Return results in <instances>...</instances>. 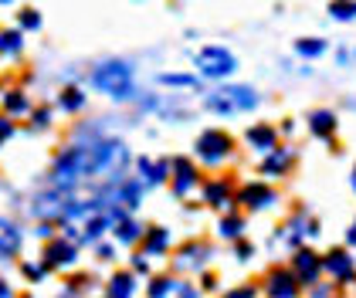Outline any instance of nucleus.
<instances>
[{
    "label": "nucleus",
    "mask_w": 356,
    "mask_h": 298,
    "mask_svg": "<svg viewBox=\"0 0 356 298\" xmlns=\"http://www.w3.org/2000/svg\"><path fill=\"white\" fill-rule=\"evenodd\" d=\"M92 149V180L95 187H119L126 180V166H129V149L122 139L112 135H99L95 142H88Z\"/></svg>",
    "instance_id": "1"
},
{
    "label": "nucleus",
    "mask_w": 356,
    "mask_h": 298,
    "mask_svg": "<svg viewBox=\"0 0 356 298\" xmlns=\"http://www.w3.org/2000/svg\"><path fill=\"white\" fill-rule=\"evenodd\" d=\"M88 180H92V149H88V142H75V146L61 149L55 166H51V187L79 190Z\"/></svg>",
    "instance_id": "2"
},
{
    "label": "nucleus",
    "mask_w": 356,
    "mask_h": 298,
    "mask_svg": "<svg viewBox=\"0 0 356 298\" xmlns=\"http://www.w3.org/2000/svg\"><path fill=\"white\" fill-rule=\"evenodd\" d=\"M92 85H95L99 92H106L109 99H115V102H129V99H136L133 65H129V61H119V58L95 65V72H92Z\"/></svg>",
    "instance_id": "3"
},
{
    "label": "nucleus",
    "mask_w": 356,
    "mask_h": 298,
    "mask_svg": "<svg viewBox=\"0 0 356 298\" xmlns=\"http://www.w3.org/2000/svg\"><path fill=\"white\" fill-rule=\"evenodd\" d=\"M204 106L214 115H234V112H251L258 106V95L248 85H220L214 92H207Z\"/></svg>",
    "instance_id": "4"
},
{
    "label": "nucleus",
    "mask_w": 356,
    "mask_h": 298,
    "mask_svg": "<svg viewBox=\"0 0 356 298\" xmlns=\"http://www.w3.org/2000/svg\"><path fill=\"white\" fill-rule=\"evenodd\" d=\"M197 68L207 78H227L238 68V58L227 51V48H220V44H207V48L197 51Z\"/></svg>",
    "instance_id": "5"
},
{
    "label": "nucleus",
    "mask_w": 356,
    "mask_h": 298,
    "mask_svg": "<svg viewBox=\"0 0 356 298\" xmlns=\"http://www.w3.org/2000/svg\"><path fill=\"white\" fill-rule=\"evenodd\" d=\"M231 153H234V139L227 133H220V129H207V133L197 139V156L207 163V166L224 163Z\"/></svg>",
    "instance_id": "6"
},
{
    "label": "nucleus",
    "mask_w": 356,
    "mask_h": 298,
    "mask_svg": "<svg viewBox=\"0 0 356 298\" xmlns=\"http://www.w3.org/2000/svg\"><path fill=\"white\" fill-rule=\"evenodd\" d=\"M211 244L207 241H187L180 251H177V258H173V268L177 271H200L207 261H211Z\"/></svg>",
    "instance_id": "7"
},
{
    "label": "nucleus",
    "mask_w": 356,
    "mask_h": 298,
    "mask_svg": "<svg viewBox=\"0 0 356 298\" xmlns=\"http://www.w3.org/2000/svg\"><path fill=\"white\" fill-rule=\"evenodd\" d=\"M75 261H79V244H72L68 238H61V241H48L44 258H41V265H44V268H72Z\"/></svg>",
    "instance_id": "8"
},
{
    "label": "nucleus",
    "mask_w": 356,
    "mask_h": 298,
    "mask_svg": "<svg viewBox=\"0 0 356 298\" xmlns=\"http://www.w3.org/2000/svg\"><path fill=\"white\" fill-rule=\"evenodd\" d=\"M265 295L268 298H296L299 295V281L289 268H272L265 278Z\"/></svg>",
    "instance_id": "9"
},
{
    "label": "nucleus",
    "mask_w": 356,
    "mask_h": 298,
    "mask_svg": "<svg viewBox=\"0 0 356 298\" xmlns=\"http://www.w3.org/2000/svg\"><path fill=\"white\" fill-rule=\"evenodd\" d=\"M238 200L245 204L248 210H268V207L275 204V190L268 187V183H261V180H251V183L241 187Z\"/></svg>",
    "instance_id": "10"
},
{
    "label": "nucleus",
    "mask_w": 356,
    "mask_h": 298,
    "mask_svg": "<svg viewBox=\"0 0 356 298\" xmlns=\"http://www.w3.org/2000/svg\"><path fill=\"white\" fill-rule=\"evenodd\" d=\"M21 241H24L21 227L10 217H0V261H10L21 251Z\"/></svg>",
    "instance_id": "11"
},
{
    "label": "nucleus",
    "mask_w": 356,
    "mask_h": 298,
    "mask_svg": "<svg viewBox=\"0 0 356 298\" xmlns=\"http://www.w3.org/2000/svg\"><path fill=\"white\" fill-rule=\"evenodd\" d=\"M323 268H326L329 274L336 278V281H353V278H356L353 258H350L346 251H339V247H336V251H329L326 261H323Z\"/></svg>",
    "instance_id": "12"
},
{
    "label": "nucleus",
    "mask_w": 356,
    "mask_h": 298,
    "mask_svg": "<svg viewBox=\"0 0 356 298\" xmlns=\"http://www.w3.org/2000/svg\"><path fill=\"white\" fill-rule=\"evenodd\" d=\"M319 271H323V261L312 254V251H299L296 254V281H305V285H316L319 281Z\"/></svg>",
    "instance_id": "13"
},
{
    "label": "nucleus",
    "mask_w": 356,
    "mask_h": 298,
    "mask_svg": "<svg viewBox=\"0 0 356 298\" xmlns=\"http://www.w3.org/2000/svg\"><path fill=\"white\" fill-rule=\"evenodd\" d=\"M193 187H197V166L191 160H177L173 163V193L187 197Z\"/></svg>",
    "instance_id": "14"
},
{
    "label": "nucleus",
    "mask_w": 356,
    "mask_h": 298,
    "mask_svg": "<svg viewBox=\"0 0 356 298\" xmlns=\"http://www.w3.org/2000/svg\"><path fill=\"white\" fill-rule=\"evenodd\" d=\"M119 217L122 214H95V217H88V220H85V227H82V241H88V244L99 241V238L109 231Z\"/></svg>",
    "instance_id": "15"
},
{
    "label": "nucleus",
    "mask_w": 356,
    "mask_h": 298,
    "mask_svg": "<svg viewBox=\"0 0 356 298\" xmlns=\"http://www.w3.org/2000/svg\"><path fill=\"white\" fill-rule=\"evenodd\" d=\"M275 139H278V133H275L272 126H265V122L248 129V142H251V149H258V153H265V156L275 149Z\"/></svg>",
    "instance_id": "16"
},
{
    "label": "nucleus",
    "mask_w": 356,
    "mask_h": 298,
    "mask_svg": "<svg viewBox=\"0 0 356 298\" xmlns=\"http://www.w3.org/2000/svg\"><path fill=\"white\" fill-rule=\"evenodd\" d=\"M143 251L153 254V258L166 254V251H170V231H166V227H149V231L143 234Z\"/></svg>",
    "instance_id": "17"
},
{
    "label": "nucleus",
    "mask_w": 356,
    "mask_h": 298,
    "mask_svg": "<svg viewBox=\"0 0 356 298\" xmlns=\"http://www.w3.org/2000/svg\"><path fill=\"white\" fill-rule=\"evenodd\" d=\"M289 166H292V149H278V146H275L272 153L261 160V173H265V176H282Z\"/></svg>",
    "instance_id": "18"
},
{
    "label": "nucleus",
    "mask_w": 356,
    "mask_h": 298,
    "mask_svg": "<svg viewBox=\"0 0 356 298\" xmlns=\"http://www.w3.org/2000/svg\"><path fill=\"white\" fill-rule=\"evenodd\" d=\"M204 200L211 204V207H231V183L227 180H211V183H204Z\"/></svg>",
    "instance_id": "19"
},
{
    "label": "nucleus",
    "mask_w": 356,
    "mask_h": 298,
    "mask_svg": "<svg viewBox=\"0 0 356 298\" xmlns=\"http://www.w3.org/2000/svg\"><path fill=\"white\" fill-rule=\"evenodd\" d=\"M309 129H312V135H319V139H329V135L336 133V115L326 112V108L312 112V115H309Z\"/></svg>",
    "instance_id": "20"
},
{
    "label": "nucleus",
    "mask_w": 356,
    "mask_h": 298,
    "mask_svg": "<svg viewBox=\"0 0 356 298\" xmlns=\"http://www.w3.org/2000/svg\"><path fill=\"white\" fill-rule=\"evenodd\" d=\"M133 295H136V278H133L129 271H119V274H112L109 298H133Z\"/></svg>",
    "instance_id": "21"
},
{
    "label": "nucleus",
    "mask_w": 356,
    "mask_h": 298,
    "mask_svg": "<svg viewBox=\"0 0 356 298\" xmlns=\"http://www.w3.org/2000/svg\"><path fill=\"white\" fill-rule=\"evenodd\" d=\"M112 227H115V241H122V244H136L139 238H143V227H139L133 217H126V214L119 217Z\"/></svg>",
    "instance_id": "22"
},
{
    "label": "nucleus",
    "mask_w": 356,
    "mask_h": 298,
    "mask_svg": "<svg viewBox=\"0 0 356 298\" xmlns=\"http://www.w3.org/2000/svg\"><path fill=\"white\" fill-rule=\"evenodd\" d=\"M139 173H143L146 183H163L166 173H170V166H166V163H153L149 156H143V160H139Z\"/></svg>",
    "instance_id": "23"
},
{
    "label": "nucleus",
    "mask_w": 356,
    "mask_h": 298,
    "mask_svg": "<svg viewBox=\"0 0 356 298\" xmlns=\"http://www.w3.org/2000/svg\"><path fill=\"white\" fill-rule=\"evenodd\" d=\"M241 231H245V220L238 214H227L220 220V238H227V241H238L241 238Z\"/></svg>",
    "instance_id": "24"
},
{
    "label": "nucleus",
    "mask_w": 356,
    "mask_h": 298,
    "mask_svg": "<svg viewBox=\"0 0 356 298\" xmlns=\"http://www.w3.org/2000/svg\"><path fill=\"white\" fill-rule=\"evenodd\" d=\"M21 31H0V54H21Z\"/></svg>",
    "instance_id": "25"
},
{
    "label": "nucleus",
    "mask_w": 356,
    "mask_h": 298,
    "mask_svg": "<svg viewBox=\"0 0 356 298\" xmlns=\"http://www.w3.org/2000/svg\"><path fill=\"white\" fill-rule=\"evenodd\" d=\"M296 51H299L302 58H319V54L326 51V41H319V38H302V41H296Z\"/></svg>",
    "instance_id": "26"
},
{
    "label": "nucleus",
    "mask_w": 356,
    "mask_h": 298,
    "mask_svg": "<svg viewBox=\"0 0 356 298\" xmlns=\"http://www.w3.org/2000/svg\"><path fill=\"white\" fill-rule=\"evenodd\" d=\"M61 108H65V112H82L85 95L79 88H65V92H61Z\"/></svg>",
    "instance_id": "27"
},
{
    "label": "nucleus",
    "mask_w": 356,
    "mask_h": 298,
    "mask_svg": "<svg viewBox=\"0 0 356 298\" xmlns=\"http://www.w3.org/2000/svg\"><path fill=\"white\" fill-rule=\"evenodd\" d=\"M170 292H177V281H173V278H153L149 288H146V295L149 298H166Z\"/></svg>",
    "instance_id": "28"
},
{
    "label": "nucleus",
    "mask_w": 356,
    "mask_h": 298,
    "mask_svg": "<svg viewBox=\"0 0 356 298\" xmlns=\"http://www.w3.org/2000/svg\"><path fill=\"white\" fill-rule=\"evenodd\" d=\"M3 106H7V112L24 115V112L31 108V102H28V95H24V92H7V95H3Z\"/></svg>",
    "instance_id": "29"
},
{
    "label": "nucleus",
    "mask_w": 356,
    "mask_h": 298,
    "mask_svg": "<svg viewBox=\"0 0 356 298\" xmlns=\"http://www.w3.org/2000/svg\"><path fill=\"white\" fill-rule=\"evenodd\" d=\"M160 81L170 85V88H193V85H197L193 75H160Z\"/></svg>",
    "instance_id": "30"
},
{
    "label": "nucleus",
    "mask_w": 356,
    "mask_h": 298,
    "mask_svg": "<svg viewBox=\"0 0 356 298\" xmlns=\"http://www.w3.org/2000/svg\"><path fill=\"white\" fill-rule=\"evenodd\" d=\"M329 14H332L336 21H353L356 17V3H332V7H329Z\"/></svg>",
    "instance_id": "31"
},
{
    "label": "nucleus",
    "mask_w": 356,
    "mask_h": 298,
    "mask_svg": "<svg viewBox=\"0 0 356 298\" xmlns=\"http://www.w3.org/2000/svg\"><path fill=\"white\" fill-rule=\"evenodd\" d=\"M21 24L28 27V31H38V27H41V14H38V10H21Z\"/></svg>",
    "instance_id": "32"
},
{
    "label": "nucleus",
    "mask_w": 356,
    "mask_h": 298,
    "mask_svg": "<svg viewBox=\"0 0 356 298\" xmlns=\"http://www.w3.org/2000/svg\"><path fill=\"white\" fill-rule=\"evenodd\" d=\"M258 292H254V285H241V288H234V292H227L224 298H254Z\"/></svg>",
    "instance_id": "33"
},
{
    "label": "nucleus",
    "mask_w": 356,
    "mask_h": 298,
    "mask_svg": "<svg viewBox=\"0 0 356 298\" xmlns=\"http://www.w3.org/2000/svg\"><path fill=\"white\" fill-rule=\"evenodd\" d=\"M10 135H14V122H10V119H3V115H0V146H3V142H7V139H10Z\"/></svg>",
    "instance_id": "34"
},
{
    "label": "nucleus",
    "mask_w": 356,
    "mask_h": 298,
    "mask_svg": "<svg viewBox=\"0 0 356 298\" xmlns=\"http://www.w3.org/2000/svg\"><path fill=\"white\" fill-rule=\"evenodd\" d=\"M48 122H51V112H48V108H38V112H34V126H38V129H44Z\"/></svg>",
    "instance_id": "35"
},
{
    "label": "nucleus",
    "mask_w": 356,
    "mask_h": 298,
    "mask_svg": "<svg viewBox=\"0 0 356 298\" xmlns=\"http://www.w3.org/2000/svg\"><path fill=\"white\" fill-rule=\"evenodd\" d=\"M44 265H24V274H28L31 281H38V278H44Z\"/></svg>",
    "instance_id": "36"
},
{
    "label": "nucleus",
    "mask_w": 356,
    "mask_h": 298,
    "mask_svg": "<svg viewBox=\"0 0 356 298\" xmlns=\"http://www.w3.org/2000/svg\"><path fill=\"white\" fill-rule=\"evenodd\" d=\"M177 298H197V288H191V285H177Z\"/></svg>",
    "instance_id": "37"
},
{
    "label": "nucleus",
    "mask_w": 356,
    "mask_h": 298,
    "mask_svg": "<svg viewBox=\"0 0 356 298\" xmlns=\"http://www.w3.org/2000/svg\"><path fill=\"white\" fill-rule=\"evenodd\" d=\"M34 234H38L41 241H44V238H51V224H38V227H34Z\"/></svg>",
    "instance_id": "38"
},
{
    "label": "nucleus",
    "mask_w": 356,
    "mask_h": 298,
    "mask_svg": "<svg viewBox=\"0 0 356 298\" xmlns=\"http://www.w3.org/2000/svg\"><path fill=\"white\" fill-rule=\"evenodd\" d=\"M133 268H136V271H146V268H149V261H146V254H136V258H133Z\"/></svg>",
    "instance_id": "39"
},
{
    "label": "nucleus",
    "mask_w": 356,
    "mask_h": 298,
    "mask_svg": "<svg viewBox=\"0 0 356 298\" xmlns=\"http://www.w3.org/2000/svg\"><path fill=\"white\" fill-rule=\"evenodd\" d=\"M238 258H241V261H248V258H251V244H238Z\"/></svg>",
    "instance_id": "40"
},
{
    "label": "nucleus",
    "mask_w": 356,
    "mask_h": 298,
    "mask_svg": "<svg viewBox=\"0 0 356 298\" xmlns=\"http://www.w3.org/2000/svg\"><path fill=\"white\" fill-rule=\"evenodd\" d=\"M99 258H102V261H109V258H112V247H109V244H99Z\"/></svg>",
    "instance_id": "41"
},
{
    "label": "nucleus",
    "mask_w": 356,
    "mask_h": 298,
    "mask_svg": "<svg viewBox=\"0 0 356 298\" xmlns=\"http://www.w3.org/2000/svg\"><path fill=\"white\" fill-rule=\"evenodd\" d=\"M200 285H204V288H207V292H211V288H214V285H218V281H214V274H204V281H200Z\"/></svg>",
    "instance_id": "42"
},
{
    "label": "nucleus",
    "mask_w": 356,
    "mask_h": 298,
    "mask_svg": "<svg viewBox=\"0 0 356 298\" xmlns=\"http://www.w3.org/2000/svg\"><path fill=\"white\" fill-rule=\"evenodd\" d=\"M312 298H329V288H326V285H323V288H316V292H312Z\"/></svg>",
    "instance_id": "43"
},
{
    "label": "nucleus",
    "mask_w": 356,
    "mask_h": 298,
    "mask_svg": "<svg viewBox=\"0 0 356 298\" xmlns=\"http://www.w3.org/2000/svg\"><path fill=\"white\" fill-rule=\"evenodd\" d=\"M0 298H10V288H7V281H0Z\"/></svg>",
    "instance_id": "44"
},
{
    "label": "nucleus",
    "mask_w": 356,
    "mask_h": 298,
    "mask_svg": "<svg viewBox=\"0 0 356 298\" xmlns=\"http://www.w3.org/2000/svg\"><path fill=\"white\" fill-rule=\"evenodd\" d=\"M350 244H356V224L350 227Z\"/></svg>",
    "instance_id": "45"
},
{
    "label": "nucleus",
    "mask_w": 356,
    "mask_h": 298,
    "mask_svg": "<svg viewBox=\"0 0 356 298\" xmlns=\"http://www.w3.org/2000/svg\"><path fill=\"white\" fill-rule=\"evenodd\" d=\"M353 190H356V169H353Z\"/></svg>",
    "instance_id": "46"
}]
</instances>
